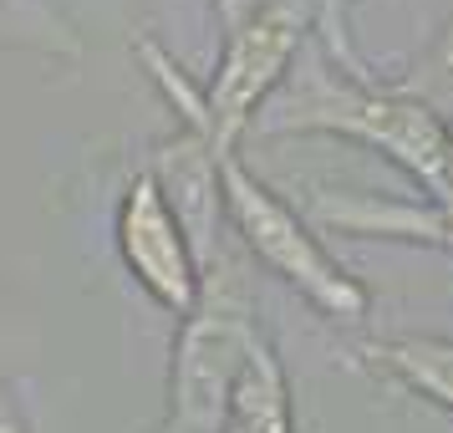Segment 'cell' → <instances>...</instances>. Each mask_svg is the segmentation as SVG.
Wrapping results in <instances>:
<instances>
[{
	"label": "cell",
	"instance_id": "obj_6",
	"mask_svg": "<svg viewBox=\"0 0 453 433\" xmlns=\"http://www.w3.org/2000/svg\"><path fill=\"white\" fill-rule=\"evenodd\" d=\"M143 168L153 174V184H158V194L168 199L179 229L188 235V245L199 255V270H209L225 255V245H219V225H225L219 153H214L199 133L179 128L173 138H164V143L148 153Z\"/></svg>",
	"mask_w": 453,
	"mask_h": 433
},
{
	"label": "cell",
	"instance_id": "obj_13",
	"mask_svg": "<svg viewBox=\"0 0 453 433\" xmlns=\"http://www.w3.org/2000/svg\"><path fill=\"white\" fill-rule=\"evenodd\" d=\"M443 189L433 194V199H453V123H443Z\"/></svg>",
	"mask_w": 453,
	"mask_h": 433
},
{
	"label": "cell",
	"instance_id": "obj_2",
	"mask_svg": "<svg viewBox=\"0 0 453 433\" xmlns=\"http://www.w3.org/2000/svg\"><path fill=\"white\" fill-rule=\"evenodd\" d=\"M219 189H225V220L240 235V245L280 275L311 311H321L336 327H362L372 316V290L351 275L296 209L245 168L240 153H219Z\"/></svg>",
	"mask_w": 453,
	"mask_h": 433
},
{
	"label": "cell",
	"instance_id": "obj_5",
	"mask_svg": "<svg viewBox=\"0 0 453 433\" xmlns=\"http://www.w3.org/2000/svg\"><path fill=\"white\" fill-rule=\"evenodd\" d=\"M112 240H118V260L143 286L148 301L173 311V316H188V306L199 301L204 270H199V255H194L188 235L179 229L173 209L158 194L148 168H138L127 179L118 214H112Z\"/></svg>",
	"mask_w": 453,
	"mask_h": 433
},
{
	"label": "cell",
	"instance_id": "obj_11",
	"mask_svg": "<svg viewBox=\"0 0 453 433\" xmlns=\"http://www.w3.org/2000/svg\"><path fill=\"white\" fill-rule=\"evenodd\" d=\"M0 433H31L21 418V403H16V388L0 377Z\"/></svg>",
	"mask_w": 453,
	"mask_h": 433
},
{
	"label": "cell",
	"instance_id": "obj_4",
	"mask_svg": "<svg viewBox=\"0 0 453 433\" xmlns=\"http://www.w3.org/2000/svg\"><path fill=\"white\" fill-rule=\"evenodd\" d=\"M311 26H316L311 0H265L234 31H225L214 77L204 82V143L214 153H240L250 123L260 118V107L275 97L290 62L311 42Z\"/></svg>",
	"mask_w": 453,
	"mask_h": 433
},
{
	"label": "cell",
	"instance_id": "obj_7",
	"mask_svg": "<svg viewBox=\"0 0 453 433\" xmlns=\"http://www.w3.org/2000/svg\"><path fill=\"white\" fill-rule=\"evenodd\" d=\"M219 433H296V408H290V377L280 367V352L260 331L245 352V367L229 388L225 423Z\"/></svg>",
	"mask_w": 453,
	"mask_h": 433
},
{
	"label": "cell",
	"instance_id": "obj_10",
	"mask_svg": "<svg viewBox=\"0 0 453 433\" xmlns=\"http://www.w3.org/2000/svg\"><path fill=\"white\" fill-rule=\"evenodd\" d=\"M392 87H397L403 97H412L418 107H428L438 123H453V21L418 51V62H412Z\"/></svg>",
	"mask_w": 453,
	"mask_h": 433
},
{
	"label": "cell",
	"instance_id": "obj_9",
	"mask_svg": "<svg viewBox=\"0 0 453 433\" xmlns=\"http://www.w3.org/2000/svg\"><path fill=\"white\" fill-rule=\"evenodd\" d=\"M0 51H31L46 62H77L82 31L57 0H0Z\"/></svg>",
	"mask_w": 453,
	"mask_h": 433
},
{
	"label": "cell",
	"instance_id": "obj_12",
	"mask_svg": "<svg viewBox=\"0 0 453 433\" xmlns=\"http://www.w3.org/2000/svg\"><path fill=\"white\" fill-rule=\"evenodd\" d=\"M209 5H214V16H219V26H225V31H234V26L245 21L250 11H260L265 0H209Z\"/></svg>",
	"mask_w": 453,
	"mask_h": 433
},
{
	"label": "cell",
	"instance_id": "obj_8",
	"mask_svg": "<svg viewBox=\"0 0 453 433\" xmlns=\"http://www.w3.org/2000/svg\"><path fill=\"white\" fill-rule=\"evenodd\" d=\"M362 362L377 377L428 398L433 408L453 413V336H382V342H362Z\"/></svg>",
	"mask_w": 453,
	"mask_h": 433
},
{
	"label": "cell",
	"instance_id": "obj_3",
	"mask_svg": "<svg viewBox=\"0 0 453 433\" xmlns=\"http://www.w3.org/2000/svg\"><path fill=\"white\" fill-rule=\"evenodd\" d=\"M260 336L245 275L225 255L204 270L199 301L179 316L173 362H168V413L158 433H219L229 388L245 367L250 342Z\"/></svg>",
	"mask_w": 453,
	"mask_h": 433
},
{
	"label": "cell",
	"instance_id": "obj_1",
	"mask_svg": "<svg viewBox=\"0 0 453 433\" xmlns=\"http://www.w3.org/2000/svg\"><path fill=\"white\" fill-rule=\"evenodd\" d=\"M260 138H290V133H326L347 143L377 148L397 164L423 194L443 189V123L428 107L403 97L392 82H372L357 57H331L326 46H301L286 82L250 123Z\"/></svg>",
	"mask_w": 453,
	"mask_h": 433
}]
</instances>
